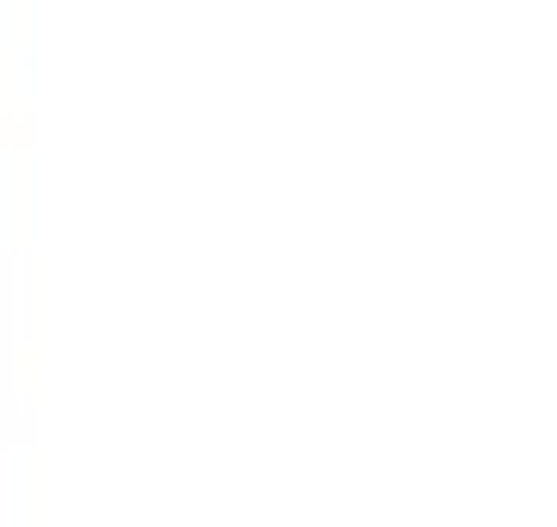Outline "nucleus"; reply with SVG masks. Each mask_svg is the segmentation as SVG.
<instances>
[]
</instances>
